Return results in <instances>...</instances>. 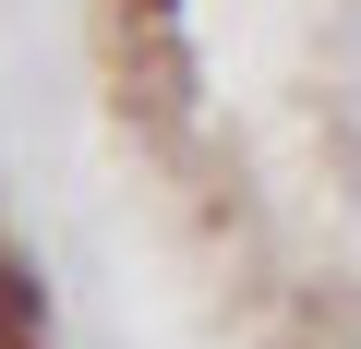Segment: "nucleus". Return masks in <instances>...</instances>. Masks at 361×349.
Masks as SVG:
<instances>
[{
    "instance_id": "obj_1",
    "label": "nucleus",
    "mask_w": 361,
    "mask_h": 349,
    "mask_svg": "<svg viewBox=\"0 0 361 349\" xmlns=\"http://www.w3.org/2000/svg\"><path fill=\"white\" fill-rule=\"evenodd\" d=\"M109 109L277 349H361V0H97Z\"/></svg>"
},
{
    "instance_id": "obj_2",
    "label": "nucleus",
    "mask_w": 361,
    "mask_h": 349,
    "mask_svg": "<svg viewBox=\"0 0 361 349\" xmlns=\"http://www.w3.org/2000/svg\"><path fill=\"white\" fill-rule=\"evenodd\" d=\"M0 349H49V277L25 265L13 229H0Z\"/></svg>"
}]
</instances>
